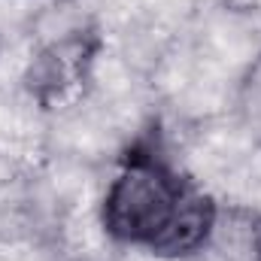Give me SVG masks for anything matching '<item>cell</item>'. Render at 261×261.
<instances>
[{"mask_svg":"<svg viewBox=\"0 0 261 261\" xmlns=\"http://www.w3.org/2000/svg\"><path fill=\"white\" fill-rule=\"evenodd\" d=\"M197 186L176 170L158 134H143L130 143L119 161L100 200V225L119 246L164 252Z\"/></svg>","mask_w":261,"mask_h":261,"instance_id":"6da1fadb","label":"cell"},{"mask_svg":"<svg viewBox=\"0 0 261 261\" xmlns=\"http://www.w3.org/2000/svg\"><path fill=\"white\" fill-rule=\"evenodd\" d=\"M103 52V34L94 21L67 28L55 40L43 43L21 73L28 97L43 110H64L76 103L94 79V67Z\"/></svg>","mask_w":261,"mask_h":261,"instance_id":"7a4b0ae2","label":"cell"},{"mask_svg":"<svg viewBox=\"0 0 261 261\" xmlns=\"http://www.w3.org/2000/svg\"><path fill=\"white\" fill-rule=\"evenodd\" d=\"M234 113H237L240 128L252 137V143L261 146V52L246 64L243 76L237 79Z\"/></svg>","mask_w":261,"mask_h":261,"instance_id":"3957f363","label":"cell"}]
</instances>
